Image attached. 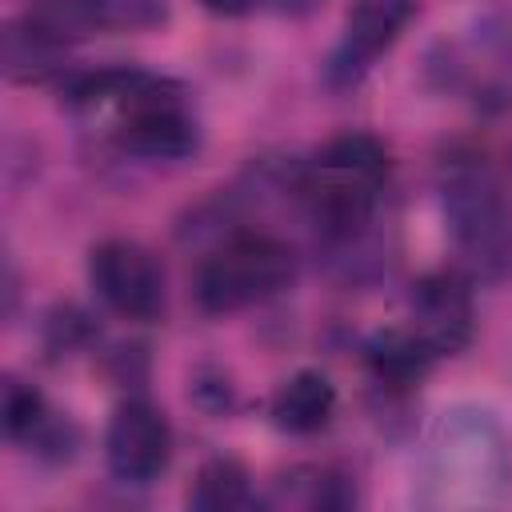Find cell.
I'll return each mask as SVG.
<instances>
[{"mask_svg": "<svg viewBox=\"0 0 512 512\" xmlns=\"http://www.w3.org/2000/svg\"><path fill=\"white\" fill-rule=\"evenodd\" d=\"M388 184V152L368 132L328 140L300 172V200L316 232L332 244L364 236Z\"/></svg>", "mask_w": 512, "mask_h": 512, "instance_id": "6da1fadb", "label": "cell"}, {"mask_svg": "<svg viewBox=\"0 0 512 512\" xmlns=\"http://www.w3.org/2000/svg\"><path fill=\"white\" fill-rule=\"evenodd\" d=\"M440 204L456 252L480 280L512 272V208L484 156L452 152L440 164Z\"/></svg>", "mask_w": 512, "mask_h": 512, "instance_id": "7a4b0ae2", "label": "cell"}, {"mask_svg": "<svg viewBox=\"0 0 512 512\" xmlns=\"http://www.w3.org/2000/svg\"><path fill=\"white\" fill-rule=\"evenodd\" d=\"M296 276V256L268 232H236L220 240L196 268V304L212 316H228L280 296Z\"/></svg>", "mask_w": 512, "mask_h": 512, "instance_id": "3957f363", "label": "cell"}, {"mask_svg": "<svg viewBox=\"0 0 512 512\" xmlns=\"http://www.w3.org/2000/svg\"><path fill=\"white\" fill-rule=\"evenodd\" d=\"M88 284L124 320H156L168 300L160 260L136 240H100L88 252Z\"/></svg>", "mask_w": 512, "mask_h": 512, "instance_id": "277c9868", "label": "cell"}, {"mask_svg": "<svg viewBox=\"0 0 512 512\" xmlns=\"http://www.w3.org/2000/svg\"><path fill=\"white\" fill-rule=\"evenodd\" d=\"M408 328L436 360L464 352L472 344V332H476L472 280L456 268H440V272L420 276L412 284V296H408Z\"/></svg>", "mask_w": 512, "mask_h": 512, "instance_id": "5b68a950", "label": "cell"}, {"mask_svg": "<svg viewBox=\"0 0 512 512\" xmlns=\"http://www.w3.org/2000/svg\"><path fill=\"white\" fill-rule=\"evenodd\" d=\"M420 0H352L344 12V28L336 48L328 52L324 76L336 88H352L360 84L376 60L404 36V28L412 24Z\"/></svg>", "mask_w": 512, "mask_h": 512, "instance_id": "8992f818", "label": "cell"}, {"mask_svg": "<svg viewBox=\"0 0 512 512\" xmlns=\"http://www.w3.org/2000/svg\"><path fill=\"white\" fill-rule=\"evenodd\" d=\"M104 460L120 484H152L172 464V428L148 400H124L104 432Z\"/></svg>", "mask_w": 512, "mask_h": 512, "instance_id": "52a82bcc", "label": "cell"}, {"mask_svg": "<svg viewBox=\"0 0 512 512\" xmlns=\"http://www.w3.org/2000/svg\"><path fill=\"white\" fill-rule=\"evenodd\" d=\"M136 4L140 0H28L20 24L56 48H68L72 40H84L112 24L132 20Z\"/></svg>", "mask_w": 512, "mask_h": 512, "instance_id": "ba28073f", "label": "cell"}, {"mask_svg": "<svg viewBox=\"0 0 512 512\" xmlns=\"http://www.w3.org/2000/svg\"><path fill=\"white\" fill-rule=\"evenodd\" d=\"M268 416L280 432L288 436H312L320 428L332 424L336 416V384L316 372V368H304L296 376H288L272 400H268Z\"/></svg>", "mask_w": 512, "mask_h": 512, "instance_id": "9c48e42d", "label": "cell"}, {"mask_svg": "<svg viewBox=\"0 0 512 512\" xmlns=\"http://www.w3.org/2000/svg\"><path fill=\"white\" fill-rule=\"evenodd\" d=\"M432 364H436V356L412 336L408 324L404 328H388V332L368 340V368L388 388H408V384L424 380Z\"/></svg>", "mask_w": 512, "mask_h": 512, "instance_id": "30bf717a", "label": "cell"}, {"mask_svg": "<svg viewBox=\"0 0 512 512\" xmlns=\"http://www.w3.org/2000/svg\"><path fill=\"white\" fill-rule=\"evenodd\" d=\"M248 504H252L248 472L228 456L208 460L188 488V508H196V512H236Z\"/></svg>", "mask_w": 512, "mask_h": 512, "instance_id": "8fae6325", "label": "cell"}, {"mask_svg": "<svg viewBox=\"0 0 512 512\" xmlns=\"http://www.w3.org/2000/svg\"><path fill=\"white\" fill-rule=\"evenodd\" d=\"M0 420H4V436H8V440H28V444L48 440V432L56 428V424H52V412H48V404H44V396H40L32 384L16 380V376L4 380Z\"/></svg>", "mask_w": 512, "mask_h": 512, "instance_id": "7c38bea8", "label": "cell"}, {"mask_svg": "<svg viewBox=\"0 0 512 512\" xmlns=\"http://www.w3.org/2000/svg\"><path fill=\"white\" fill-rule=\"evenodd\" d=\"M200 8H208V12H216V16H244V12H252L260 0H196Z\"/></svg>", "mask_w": 512, "mask_h": 512, "instance_id": "4fadbf2b", "label": "cell"}]
</instances>
